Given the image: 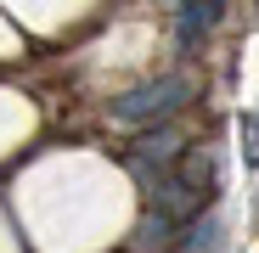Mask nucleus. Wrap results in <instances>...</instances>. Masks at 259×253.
<instances>
[{
  "label": "nucleus",
  "mask_w": 259,
  "mask_h": 253,
  "mask_svg": "<svg viewBox=\"0 0 259 253\" xmlns=\"http://www.w3.org/2000/svg\"><path fill=\"white\" fill-rule=\"evenodd\" d=\"M181 152H186V135H181V124H152V130H141V141H136V152H130V163H158V175L163 169H175L181 163Z\"/></svg>",
  "instance_id": "f03ea898"
},
{
  "label": "nucleus",
  "mask_w": 259,
  "mask_h": 253,
  "mask_svg": "<svg viewBox=\"0 0 259 253\" xmlns=\"http://www.w3.org/2000/svg\"><path fill=\"white\" fill-rule=\"evenodd\" d=\"M169 231H175V220H169V214H152L136 236H141V247H158V242H169Z\"/></svg>",
  "instance_id": "423d86ee"
},
{
  "label": "nucleus",
  "mask_w": 259,
  "mask_h": 253,
  "mask_svg": "<svg viewBox=\"0 0 259 253\" xmlns=\"http://www.w3.org/2000/svg\"><path fill=\"white\" fill-rule=\"evenodd\" d=\"M220 12H226V0H181V51H192L197 45V39L214 28V23H220Z\"/></svg>",
  "instance_id": "7ed1b4c3"
},
{
  "label": "nucleus",
  "mask_w": 259,
  "mask_h": 253,
  "mask_svg": "<svg viewBox=\"0 0 259 253\" xmlns=\"http://www.w3.org/2000/svg\"><path fill=\"white\" fill-rule=\"evenodd\" d=\"M175 180H181L186 191L208 197V191H214V158H208V152H181V163H175Z\"/></svg>",
  "instance_id": "39448f33"
},
{
  "label": "nucleus",
  "mask_w": 259,
  "mask_h": 253,
  "mask_svg": "<svg viewBox=\"0 0 259 253\" xmlns=\"http://www.w3.org/2000/svg\"><path fill=\"white\" fill-rule=\"evenodd\" d=\"M242 146H248V163H259V113L242 118Z\"/></svg>",
  "instance_id": "0eeeda50"
},
{
  "label": "nucleus",
  "mask_w": 259,
  "mask_h": 253,
  "mask_svg": "<svg viewBox=\"0 0 259 253\" xmlns=\"http://www.w3.org/2000/svg\"><path fill=\"white\" fill-rule=\"evenodd\" d=\"M226 225H220V214H192L186 225H181V236H175V247L181 253H220L226 242Z\"/></svg>",
  "instance_id": "20e7f679"
},
{
  "label": "nucleus",
  "mask_w": 259,
  "mask_h": 253,
  "mask_svg": "<svg viewBox=\"0 0 259 253\" xmlns=\"http://www.w3.org/2000/svg\"><path fill=\"white\" fill-rule=\"evenodd\" d=\"M186 102H192V79L186 73H163V79H147V84H136V90H124L113 102V118L152 130V124H169Z\"/></svg>",
  "instance_id": "f257e3e1"
}]
</instances>
